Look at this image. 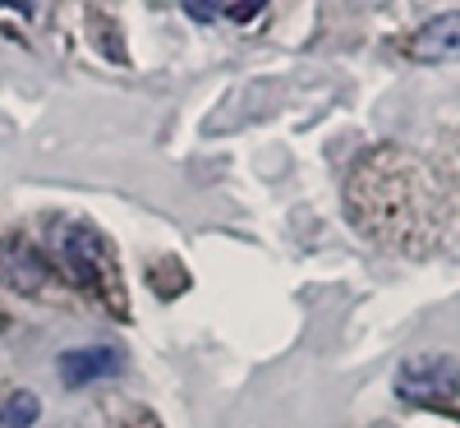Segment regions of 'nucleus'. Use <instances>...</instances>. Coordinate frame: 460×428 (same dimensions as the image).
I'll return each mask as SVG.
<instances>
[{"mask_svg": "<svg viewBox=\"0 0 460 428\" xmlns=\"http://www.w3.org/2000/svg\"><path fill=\"white\" fill-rule=\"evenodd\" d=\"M37 415H42V401L32 392H14L5 406H0V428H32Z\"/></svg>", "mask_w": 460, "mask_h": 428, "instance_id": "423d86ee", "label": "nucleus"}, {"mask_svg": "<svg viewBox=\"0 0 460 428\" xmlns=\"http://www.w3.org/2000/svg\"><path fill=\"white\" fill-rule=\"evenodd\" d=\"M184 14L199 23H212V19H221V5H184Z\"/></svg>", "mask_w": 460, "mask_h": 428, "instance_id": "6e6552de", "label": "nucleus"}, {"mask_svg": "<svg viewBox=\"0 0 460 428\" xmlns=\"http://www.w3.org/2000/svg\"><path fill=\"white\" fill-rule=\"evenodd\" d=\"M120 373V355L111 345H88V350H65L60 355V382L65 387H88L97 378Z\"/></svg>", "mask_w": 460, "mask_h": 428, "instance_id": "39448f33", "label": "nucleus"}, {"mask_svg": "<svg viewBox=\"0 0 460 428\" xmlns=\"http://www.w3.org/2000/svg\"><path fill=\"white\" fill-rule=\"evenodd\" d=\"M125 428H162V424H157V419H152V415H138V419H129Z\"/></svg>", "mask_w": 460, "mask_h": 428, "instance_id": "1a4fd4ad", "label": "nucleus"}, {"mask_svg": "<svg viewBox=\"0 0 460 428\" xmlns=\"http://www.w3.org/2000/svg\"><path fill=\"white\" fill-rule=\"evenodd\" d=\"M350 212L368 236L387 245H429L438 226V199L429 175L405 152H373L350 180Z\"/></svg>", "mask_w": 460, "mask_h": 428, "instance_id": "f257e3e1", "label": "nucleus"}, {"mask_svg": "<svg viewBox=\"0 0 460 428\" xmlns=\"http://www.w3.org/2000/svg\"><path fill=\"white\" fill-rule=\"evenodd\" d=\"M410 56L424 65H456L460 60V10L456 14H438L410 37Z\"/></svg>", "mask_w": 460, "mask_h": 428, "instance_id": "20e7f679", "label": "nucleus"}, {"mask_svg": "<svg viewBox=\"0 0 460 428\" xmlns=\"http://www.w3.org/2000/svg\"><path fill=\"white\" fill-rule=\"evenodd\" d=\"M396 397L405 406H451L460 397V364L451 355H410L396 369Z\"/></svg>", "mask_w": 460, "mask_h": 428, "instance_id": "7ed1b4c3", "label": "nucleus"}, {"mask_svg": "<svg viewBox=\"0 0 460 428\" xmlns=\"http://www.w3.org/2000/svg\"><path fill=\"white\" fill-rule=\"evenodd\" d=\"M258 14H262V5H221V19H235V23H249Z\"/></svg>", "mask_w": 460, "mask_h": 428, "instance_id": "0eeeda50", "label": "nucleus"}, {"mask_svg": "<svg viewBox=\"0 0 460 428\" xmlns=\"http://www.w3.org/2000/svg\"><path fill=\"white\" fill-rule=\"evenodd\" d=\"M51 245L65 263V272L79 286L97 290L111 308H125V295H120V267H115V254L106 245V236L93 226V221H79V217H69V221H56L51 230Z\"/></svg>", "mask_w": 460, "mask_h": 428, "instance_id": "f03ea898", "label": "nucleus"}]
</instances>
